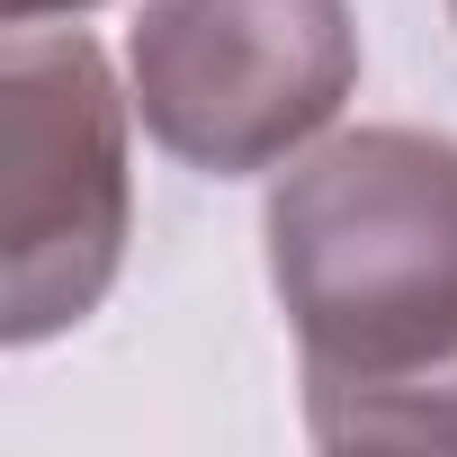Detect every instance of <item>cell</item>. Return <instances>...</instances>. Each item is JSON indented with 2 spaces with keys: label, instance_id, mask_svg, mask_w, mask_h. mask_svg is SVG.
Listing matches in <instances>:
<instances>
[{
  "label": "cell",
  "instance_id": "cell-4",
  "mask_svg": "<svg viewBox=\"0 0 457 457\" xmlns=\"http://www.w3.org/2000/svg\"><path fill=\"white\" fill-rule=\"evenodd\" d=\"M368 448H457V377H439L430 395H412L403 412H386V430Z\"/></svg>",
  "mask_w": 457,
  "mask_h": 457
},
{
  "label": "cell",
  "instance_id": "cell-3",
  "mask_svg": "<svg viewBox=\"0 0 457 457\" xmlns=\"http://www.w3.org/2000/svg\"><path fill=\"white\" fill-rule=\"evenodd\" d=\"M126 63L162 153L252 179L341 117L359 90V19L350 0H144Z\"/></svg>",
  "mask_w": 457,
  "mask_h": 457
},
{
  "label": "cell",
  "instance_id": "cell-2",
  "mask_svg": "<svg viewBox=\"0 0 457 457\" xmlns=\"http://www.w3.org/2000/svg\"><path fill=\"white\" fill-rule=\"evenodd\" d=\"M135 179L108 54L72 37H10L0 54V341L72 332L126 261Z\"/></svg>",
  "mask_w": 457,
  "mask_h": 457
},
{
  "label": "cell",
  "instance_id": "cell-6",
  "mask_svg": "<svg viewBox=\"0 0 457 457\" xmlns=\"http://www.w3.org/2000/svg\"><path fill=\"white\" fill-rule=\"evenodd\" d=\"M448 10H457V0H448Z\"/></svg>",
  "mask_w": 457,
  "mask_h": 457
},
{
  "label": "cell",
  "instance_id": "cell-1",
  "mask_svg": "<svg viewBox=\"0 0 457 457\" xmlns=\"http://www.w3.org/2000/svg\"><path fill=\"white\" fill-rule=\"evenodd\" d=\"M270 287L305 359L314 439L368 448L457 377V144L359 126L270 188Z\"/></svg>",
  "mask_w": 457,
  "mask_h": 457
},
{
  "label": "cell",
  "instance_id": "cell-5",
  "mask_svg": "<svg viewBox=\"0 0 457 457\" xmlns=\"http://www.w3.org/2000/svg\"><path fill=\"white\" fill-rule=\"evenodd\" d=\"M63 10H99V0H0L10 28H37V19H63Z\"/></svg>",
  "mask_w": 457,
  "mask_h": 457
}]
</instances>
